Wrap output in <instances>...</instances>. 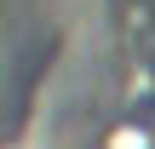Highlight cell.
<instances>
[{
  "instance_id": "cell-1",
  "label": "cell",
  "mask_w": 155,
  "mask_h": 149,
  "mask_svg": "<svg viewBox=\"0 0 155 149\" xmlns=\"http://www.w3.org/2000/svg\"><path fill=\"white\" fill-rule=\"evenodd\" d=\"M92 46L121 86L155 109V0H92Z\"/></svg>"
}]
</instances>
